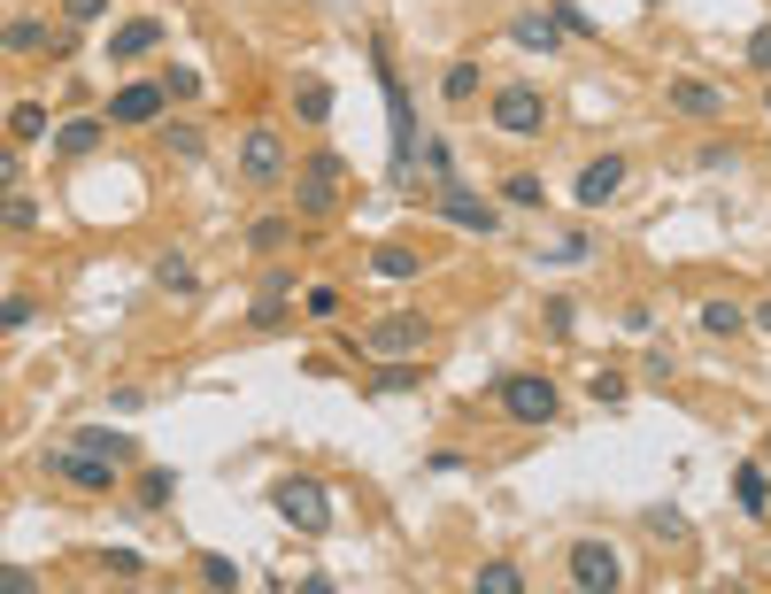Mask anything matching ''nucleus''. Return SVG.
I'll return each instance as SVG.
<instances>
[{
  "label": "nucleus",
  "instance_id": "obj_1",
  "mask_svg": "<svg viewBox=\"0 0 771 594\" xmlns=\"http://www.w3.org/2000/svg\"><path fill=\"white\" fill-rule=\"evenodd\" d=\"M348 186H356V170L339 162L332 147H316V154H301V170H294V209H301V216H332Z\"/></svg>",
  "mask_w": 771,
  "mask_h": 594
},
{
  "label": "nucleus",
  "instance_id": "obj_2",
  "mask_svg": "<svg viewBox=\"0 0 771 594\" xmlns=\"http://www.w3.org/2000/svg\"><path fill=\"white\" fill-rule=\"evenodd\" d=\"M486 116H494L501 139H540V132H548V94H540L533 77H509V85H494Z\"/></svg>",
  "mask_w": 771,
  "mask_h": 594
},
{
  "label": "nucleus",
  "instance_id": "obj_3",
  "mask_svg": "<svg viewBox=\"0 0 771 594\" xmlns=\"http://www.w3.org/2000/svg\"><path fill=\"white\" fill-rule=\"evenodd\" d=\"M47 471H54V479H70L77 494H116L132 463H116V456H101V448H77V441H62V448L47 456Z\"/></svg>",
  "mask_w": 771,
  "mask_h": 594
},
{
  "label": "nucleus",
  "instance_id": "obj_4",
  "mask_svg": "<svg viewBox=\"0 0 771 594\" xmlns=\"http://www.w3.org/2000/svg\"><path fill=\"white\" fill-rule=\"evenodd\" d=\"M271 502H278V518H286L294 533H309V541L332 533V494H324V479H278Z\"/></svg>",
  "mask_w": 771,
  "mask_h": 594
},
{
  "label": "nucleus",
  "instance_id": "obj_5",
  "mask_svg": "<svg viewBox=\"0 0 771 594\" xmlns=\"http://www.w3.org/2000/svg\"><path fill=\"white\" fill-rule=\"evenodd\" d=\"M162 116H170V85L162 77H132V85L109 94V124L116 132H154Z\"/></svg>",
  "mask_w": 771,
  "mask_h": 594
},
{
  "label": "nucleus",
  "instance_id": "obj_6",
  "mask_svg": "<svg viewBox=\"0 0 771 594\" xmlns=\"http://www.w3.org/2000/svg\"><path fill=\"white\" fill-rule=\"evenodd\" d=\"M494 394H501V409L518 417V424H556V409H563L556 379H540V371H509Z\"/></svg>",
  "mask_w": 771,
  "mask_h": 594
},
{
  "label": "nucleus",
  "instance_id": "obj_7",
  "mask_svg": "<svg viewBox=\"0 0 771 594\" xmlns=\"http://www.w3.org/2000/svg\"><path fill=\"white\" fill-rule=\"evenodd\" d=\"M239 178H247L254 194H271V186L286 178V132H278V124H254V132L239 139Z\"/></svg>",
  "mask_w": 771,
  "mask_h": 594
},
{
  "label": "nucleus",
  "instance_id": "obj_8",
  "mask_svg": "<svg viewBox=\"0 0 771 594\" xmlns=\"http://www.w3.org/2000/svg\"><path fill=\"white\" fill-rule=\"evenodd\" d=\"M424 201H433V216L440 224H456V232H478V239H494L501 232V216H494V201H478L463 178H448V186H433V194H424Z\"/></svg>",
  "mask_w": 771,
  "mask_h": 594
},
{
  "label": "nucleus",
  "instance_id": "obj_9",
  "mask_svg": "<svg viewBox=\"0 0 771 594\" xmlns=\"http://www.w3.org/2000/svg\"><path fill=\"white\" fill-rule=\"evenodd\" d=\"M424 339H433V324H424V317H409V309H394V317L363 324V339H356V348H363V356H424Z\"/></svg>",
  "mask_w": 771,
  "mask_h": 594
},
{
  "label": "nucleus",
  "instance_id": "obj_10",
  "mask_svg": "<svg viewBox=\"0 0 771 594\" xmlns=\"http://www.w3.org/2000/svg\"><path fill=\"white\" fill-rule=\"evenodd\" d=\"M563 564H571V586H586V594H594V586H602V594L625 586V556H618L610 541H571Z\"/></svg>",
  "mask_w": 771,
  "mask_h": 594
},
{
  "label": "nucleus",
  "instance_id": "obj_11",
  "mask_svg": "<svg viewBox=\"0 0 771 594\" xmlns=\"http://www.w3.org/2000/svg\"><path fill=\"white\" fill-rule=\"evenodd\" d=\"M663 109L710 124V116H725V85H710V77H671V85H663Z\"/></svg>",
  "mask_w": 771,
  "mask_h": 594
},
{
  "label": "nucleus",
  "instance_id": "obj_12",
  "mask_svg": "<svg viewBox=\"0 0 771 594\" xmlns=\"http://www.w3.org/2000/svg\"><path fill=\"white\" fill-rule=\"evenodd\" d=\"M618 194H625V154H594V162L579 170V186H571L579 209H610Z\"/></svg>",
  "mask_w": 771,
  "mask_h": 594
},
{
  "label": "nucleus",
  "instance_id": "obj_13",
  "mask_svg": "<svg viewBox=\"0 0 771 594\" xmlns=\"http://www.w3.org/2000/svg\"><path fill=\"white\" fill-rule=\"evenodd\" d=\"M162 39H170V24H162V16H132V24H116V32H109V70H124V62H147Z\"/></svg>",
  "mask_w": 771,
  "mask_h": 594
},
{
  "label": "nucleus",
  "instance_id": "obj_14",
  "mask_svg": "<svg viewBox=\"0 0 771 594\" xmlns=\"http://www.w3.org/2000/svg\"><path fill=\"white\" fill-rule=\"evenodd\" d=\"M70 32H77V24L54 32V24H39V16H9V54H62Z\"/></svg>",
  "mask_w": 771,
  "mask_h": 594
},
{
  "label": "nucleus",
  "instance_id": "obj_15",
  "mask_svg": "<svg viewBox=\"0 0 771 594\" xmlns=\"http://www.w3.org/2000/svg\"><path fill=\"white\" fill-rule=\"evenodd\" d=\"M109 132H116L109 116H70V124H54V154H70V162H77V154H94Z\"/></svg>",
  "mask_w": 771,
  "mask_h": 594
},
{
  "label": "nucleus",
  "instance_id": "obj_16",
  "mask_svg": "<svg viewBox=\"0 0 771 594\" xmlns=\"http://www.w3.org/2000/svg\"><path fill=\"white\" fill-rule=\"evenodd\" d=\"M286 301H294V271L286 263H271V279H263V294H254V324H286Z\"/></svg>",
  "mask_w": 771,
  "mask_h": 594
},
{
  "label": "nucleus",
  "instance_id": "obj_17",
  "mask_svg": "<svg viewBox=\"0 0 771 594\" xmlns=\"http://www.w3.org/2000/svg\"><path fill=\"white\" fill-rule=\"evenodd\" d=\"M178 502V471L170 463H147L139 479H132V509H170Z\"/></svg>",
  "mask_w": 771,
  "mask_h": 594
},
{
  "label": "nucleus",
  "instance_id": "obj_18",
  "mask_svg": "<svg viewBox=\"0 0 771 594\" xmlns=\"http://www.w3.org/2000/svg\"><path fill=\"white\" fill-rule=\"evenodd\" d=\"M509 39H518V47H533V54H556V39H563V24H556V9H525L518 24H509Z\"/></svg>",
  "mask_w": 771,
  "mask_h": 594
},
{
  "label": "nucleus",
  "instance_id": "obj_19",
  "mask_svg": "<svg viewBox=\"0 0 771 594\" xmlns=\"http://www.w3.org/2000/svg\"><path fill=\"white\" fill-rule=\"evenodd\" d=\"M695 324H702L710 339H733V332H748L756 317H748V309H741L733 294H718V301H702V317H695Z\"/></svg>",
  "mask_w": 771,
  "mask_h": 594
},
{
  "label": "nucleus",
  "instance_id": "obj_20",
  "mask_svg": "<svg viewBox=\"0 0 771 594\" xmlns=\"http://www.w3.org/2000/svg\"><path fill=\"white\" fill-rule=\"evenodd\" d=\"M733 494H741L748 518H763V509H771V463H741L733 471Z\"/></svg>",
  "mask_w": 771,
  "mask_h": 594
},
{
  "label": "nucleus",
  "instance_id": "obj_21",
  "mask_svg": "<svg viewBox=\"0 0 771 594\" xmlns=\"http://www.w3.org/2000/svg\"><path fill=\"white\" fill-rule=\"evenodd\" d=\"M77 448H101V456H116V463H139V441L132 433H116V424H85V433H70Z\"/></svg>",
  "mask_w": 771,
  "mask_h": 594
},
{
  "label": "nucleus",
  "instance_id": "obj_22",
  "mask_svg": "<svg viewBox=\"0 0 771 594\" xmlns=\"http://www.w3.org/2000/svg\"><path fill=\"white\" fill-rule=\"evenodd\" d=\"M9 139H16V147H47V139H54L47 109H39V101H16V109H9Z\"/></svg>",
  "mask_w": 771,
  "mask_h": 594
},
{
  "label": "nucleus",
  "instance_id": "obj_23",
  "mask_svg": "<svg viewBox=\"0 0 771 594\" xmlns=\"http://www.w3.org/2000/svg\"><path fill=\"white\" fill-rule=\"evenodd\" d=\"M294 247V216H254L247 224V255H286Z\"/></svg>",
  "mask_w": 771,
  "mask_h": 594
},
{
  "label": "nucleus",
  "instance_id": "obj_24",
  "mask_svg": "<svg viewBox=\"0 0 771 594\" xmlns=\"http://www.w3.org/2000/svg\"><path fill=\"white\" fill-rule=\"evenodd\" d=\"M154 286H162V294H178V301H194V294H201V279H194V263H186L178 247H170L162 263H154Z\"/></svg>",
  "mask_w": 771,
  "mask_h": 594
},
{
  "label": "nucleus",
  "instance_id": "obj_25",
  "mask_svg": "<svg viewBox=\"0 0 771 594\" xmlns=\"http://www.w3.org/2000/svg\"><path fill=\"white\" fill-rule=\"evenodd\" d=\"M440 101H448V109H463V101H478V62H471V54L440 70Z\"/></svg>",
  "mask_w": 771,
  "mask_h": 594
},
{
  "label": "nucleus",
  "instance_id": "obj_26",
  "mask_svg": "<svg viewBox=\"0 0 771 594\" xmlns=\"http://www.w3.org/2000/svg\"><path fill=\"white\" fill-rule=\"evenodd\" d=\"M294 116L316 132V124H332V85L324 77H301V94H294Z\"/></svg>",
  "mask_w": 771,
  "mask_h": 594
},
{
  "label": "nucleus",
  "instance_id": "obj_27",
  "mask_svg": "<svg viewBox=\"0 0 771 594\" xmlns=\"http://www.w3.org/2000/svg\"><path fill=\"white\" fill-rule=\"evenodd\" d=\"M371 271H378V279H416V271H424V255L401 247V239H386V247L371 255Z\"/></svg>",
  "mask_w": 771,
  "mask_h": 594
},
{
  "label": "nucleus",
  "instance_id": "obj_28",
  "mask_svg": "<svg viewBox=\"0 0 771 594\" xmlns=\"http://www.w3.org/2000/svg\"><path fill=\"white\" fill-rule=\"evenodd\" d=\"M501 201H509V209H540V201H548V186L533 178V170H509V178H501Z\"/></svg>",
  "mask_w": 771,
  "mask_h": 594
},
{
  "label": "nucleus",
  "instance_id": "obj_29",
  "mask_svg": "<svg viewBox=\"0 0 771 594\" xmlns=\"http://www.w3.org/2000/svg\"><path fill=\"white\" fill-rule=\"evenodd\" d=\"M154 132H162V147L178 154V162H201V132H194V124H178V116H162Z\"/></svg>",
  "mask_w": 771,
  "mask_h": 594
},
{
  "label": "nucleus",
  "instance_id": "obj_30",
  "mask_svg": "<svg viewBox=\"0 0 771 594\" xmlns=\"http://www.w3.org/2000/svg\"><path fill=\"white\" fill-rule=\"evenodd\" d=\"M471 586H478V594H518V586H525V571H518V564H478V571H471Z\"/></svg>",
  "mask_w": 771,
  "mask_h": 594
},
{
  "label": "nucleus",
  "instance_id": "obj_31",
  "mask_svg": "<svg viewBox=\"0 0 771 594\" xmlns=\"http://www.w3.org/2000/svg\"><path fill=\"white\" fill-rule=\"evenodd\" d=\"M586 255H594V239H586V232H563V239H556V247L540 255V263H556V271H571V263H586Z\"/></svg>",
  "mask_w": 771,
  "mask_h": 594
},
{
  "label": "nucleus",
  "instance_id": "obj_32",
  "mask_svg": "<svg viewBox=\"0 0 771 594\" xmlns=\"http://www.w3.org/2000/svg\"><path fill=\"white\" fill-rule=\"evenodd\" d=\"M625 386H633L625 371H594V379H586V394L602 401V409H618V401H625Z\"/></svg>",
  "mask_w": 771,
  "mask_h": 594
},
{
  "label": "nucleus",
  "instance_id": "obj_33",
  "mask_svg": "<svg viewBox=\"0 0 771 594\" xmlns=\"http://www.w3.org/2000/svg\"><path fill=\"white\" fill-rule=\"evenodd\" d=\"M109 16V0H62V24H77V32H94Z\"/></svg>",
  "mask_w": 771,
  "mask_h": 594
},
{
  "label": "nucleus",
  "instance_id": "obj_34",
  "mask_svg": "<svg viewBox=\"0 0 771 594\" xmlns=\"http://www.w3.org/2000/svg\"><path fill=\"white\" fill-rule=\"evenodd\" d=\"M162 85H170V101H194V94H201V70H186V62H170V70H162Z\"/></svg>",
  "mask_w": 771,
  "mask_h": 594
},
{
  "label": "nucleus",
  "instance_id": "obj_35",
  "mask_svg": "<svg viewBox=\"0 0 771 594\" xmlns=\"http://www.w3.org/2000/svg\"><path fill=\"white\" fill-rule=\"evenodd\" d=\"M378 394H416V363H401V356H394V363L378 371Z\"/></svg>",
  "mask_w": 771,
  "mask_h": 594
},
{
  "label": "nucleus",
  "instance_id": "obj_36",
  "mask_svg": "<svg viewBox=\"0 0 771 594\" xmlns=\"http://www.w3.org/2000/svg\"><path fill=\"white\" fill-rule=\"evenodd\" d=\"M201 564V586H239V564L232 556H194Z\"/></svg>",
  "mask_w": 771,
  "mask_h": 594
},
{
  "label": "nucleus",
  "instance_id": "obj_37",
  "mask_svg": "<svg viewBox=\"0 0 771 594\" xmlns=\"http://www.w3.org/2000/svg\"><path fill=\"white\" fill-rule=\"evenodd\" d=\"M548 9H556V24H563L571 39H594V16H586V9H571V0H548Z\"/></svg>",
  "mask_w": 771,
  "mask_h": 594
},
{
  "label": "nucleus",
  "instance_id": "obj_38",
  "mask_svg": "<svg viewBox=\"0 0 771 594\" xmlns=\"http://www.w3.org/2000/svg\"><path fill=\"white\" fill-rule=\"evenodd\" d=\"M101 564H109V571H116V579H147V556H132V548H109V556H101Z\"/></svg>",
  "mask_w": 771,
  "mask_h": 594
},
{
  "label": "nucleus",
  "instance_id": "obj_39",
  "mask_svg": "<svg viewBox=\"0 0 771 594\" xmlns=\"http://www.w3.org/2000/svg\"><path fill=\"white\" fill-rule=\"evenodd\" d=\"M9 224L32 232V224H39V201H32V194H9Z\"/></svg>",
  "mask_w": 771,
  "mask_h": 594
},
{
  "label": "nucleus",
  "instance_id": "obj_40",
  "mask_svg": "<svg viewBox=\"0 0 771 594\" xmlns=\"http://www.w3.org/2000/svg\"><path fill=\"white\" fill-rule=\"evenodd\" d=\"M32 317H39V301H32V294H9V317H0V324L16 332V324H32Z\"/></svg>",
  "mask_w": 771,
  "mask_h": 594
},
{
  "label": "nucleus",
  "instance_id": "obj_41",
  "mask_svg": "<svg viewBox=\"0 0 771 594\" xmlns=\"http://www.w3.org/2000/svg\"><path fill=\"white\" fill-rule=\"evenodd\" d=\"M301 301H309V317H339V294H332V286H309Z\"/></svg>",
  "mask_w": 771,
  "mask_h": 594
},
{
  "label": "nucleus",
  "instance_id": "obj_42",
  "mask_svg": "<svg viewBox=\"0 0 771 594\" xmlns=\"http://www.w3.org/2000/svg\"><path fill=\"white\" fill-rule=\"evenodd\" d=\"M748 62H756V70H771V24H763V32L748 39Z\"/></svg>",
  "mask_w": 771,
  "mask_h": 594
},
{
  "label": "nucleus",
  "instance_id": "obj_43",
  "mask_svg": "<svg viewBox=\"0 0 771 594\" xmlns=\"http://www.w3.org/2000/svg\"><path fill=\"white\" fill-rule=\"evenodd\" d=\"M748 317H756V324H763V332H771V301H763V309H748Z\"/></svg>",
  "mask_w": 771,
  "mask_h": 594
},
{
  "label": "nucleus",
  "instance_id": "obj_44",
  "mask_svg": "<svg viewBox=\"0 0 771 594\" xmlns=\"http://www.w3.org/2000/svg\"><path fill=\"white\" fill-rule=\"evenodd\" d=\"M763 463H771V433H763Z\"/></svg>",
  "mask_w": 771,
  "mask_h": 594
},
{
  "label": "nucleus",
  "instance_id": "obj_45",
  "mask_svg": "<svg viewBox=\"0 0 771 594\" xmlns=\"http://www.w3.org/2000/svg\"><path fill=\"white\" fill-rule=\"evenodd\" d=\"M763 109H771V85H763Z\"/></svg>",
  "mask_w": 771,
  "mask_h": 594
}]
</instances>
